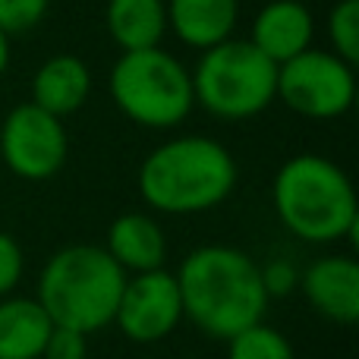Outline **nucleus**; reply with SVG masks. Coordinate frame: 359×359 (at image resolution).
Segmentation results:
<instances>
[{
    "instance_id": "nucleus-7",
    "label": "nucleus",
    "mask_w": 359,
    "mask_h": 359,
    "mask_svg": "<svg viewBox=\"0 0 359 359\" xmlns=\"http://www.w3.org/2000/svg\"><path fill=\"white\" fill-rule=\"evenodd\" d=\"M278 98L309 120H337L356 101V73L334 50L309 48L278 67Z\"/></svg>"
},
{
    "instance_id": "nucleus-2",
    "label": "nucleus",
    "mask_w": 359,
    "mask_h": 359,
    "mask_svg": "<svg viewBox=\"0 0 359 359\" xmlns=\"http://www.w3.org/2000/svg\"><path fill=\"white\" fill-rule=\"evenodd\" d=\"M271 205L278 221L303 243L328 246L356 236V189L347 170L322 155H297L280 164L271 183Z\"/></svg>"
},
{
    "instance_id": "nucleus-5",
    "label": "nucleus",
    "mask_w": 359,
    "mask_h": 359,
    "mask_svg": "<svg viewBox=\"0 0 359 359\" xmlns=\"http://www.w3.org/2000/svg\"><path fill=\"white\" fill-rule=\"evenodd\" d=\"M189 79L196 104L221 120H249L278 98V63L249 38H227L202 50Z\"/></svg>"
},
{
    "instance_id": "nucleus-23",
    "label": "nucleus",
    "mask_w": 359,
    "mask_h": 359,
    "mask_svg": "<svg viewBox=\"0 0 359 359\" xmlns=\"http://www.w3.org/2000/svg\"><path fill=\"white\" fill-rule=\"evenodd\" d=\"M6 67H10V35L0 32V76L6 73Z\"/></svg>"
},
{
    "instance_id": "nucleus-3",
    "label": "nucleus",
    "mask_w": 359,
    "mask_h": 359,
    "mask_svg": "<svg viewBox=\"0 0 359 359\" xmlns=\"http://www.w3.org/2000/svg\"><path fill=\"white\" fill-rule=\"evenodd\" d=\"M236 161L217 139L180 136L158 145L139 168V196L161 215H202L227 202Z\"/></svg>"
},
{
    "instance_id": "nucleus-13",
    "label": "nucleus",
    "mask_w": 359,
    "mask_h": 359,
    "mask_svg": "<svg viewBox=\"0 0 359 359\" xmlns=\"http://www.w3.org/2000/svg\"><path fill=\"white\" fill-rule=\"evenodd\" d=\"M168 29L183 44L208 50L233 38L240 0H168Z\"/></svg>"
},
{
    "instance_id": "nucleus-8",
    "label": "nucleus",
    "mask_w": 359,
    "mask_h": 359,
    "mask_svg": "<svg viewBox=\"0 0 359 359\" xmlns=\"http://www.w3.org/2000/svg\"><path fill=\"white\" fill-rule=\"evenodd\" d=\"M69 139L60 117L35 107L32 101L16 104L0 126V158L19 180L41 183L60 174L67 164Z\"/></svg>"
},
{
    "instance_id": "nucleus-10",
    "label": "nucleus",
    "mask_w": 359,
    "mask_h": 359,
    "mask_svg": "<svg viewBox=\"0 0 359 359\" xmlns=\"http://www.w3.org/2000/svg\"><path fill=\"white\" fill-rule=\"evenodd\" d=\"M299 293L306 303L334 325L359 322V262L353 255H322L299 271Z\"/></svg>"
},
{
    "instance_id": "nucleus-9",
    "label": "nucleus",
    "mask_w": 359,
    "mask_h": 359,
    "mask_svg": "<svg viewBox=\"0 0 359 359\" xmlns=\"http://www.w3.org/2000/svg\"><path fill=\"white\" fill-rule=\"evenodd\" d=\"M183 322V303L174 271L155 268L142 274H126L114 325L133 344H158L170 337Z\"/></svg>"
},
{
    "instance_id": "nucleus-6",
    "label": "nucleus",
    "mask_w": 359,
    "mask_h": 359,
    "mask_svg": "<svg viewBox=\"0 0 359 359\" xmlns=\"http://www.w3.org/2000/svg\"><path fill=\"white\" fill-rule=\"evenodd\" d=\"M111 98L145 130H170L196 107L189 69L164 48L126 50L111 69Z\"/></svg>"
},
{
    "instance_id": "nucleus-18",
    "label": "nucleus",
    "mask_w": 359,
    "mask_h": 359,
    "mask_svg": "<svg viewBox=\"0 0 359 359\" xmlns=\"http://www.w3.org/2000/svg\"><path fill=\"white\" fill-rule=\"evenodd\" d=\"M328 38L334 54L356 67L359 60V0H337L328 13Z\"/></svg>"
},
{
    "instance_id": "nucleus-4",
    "label": "nucleus",
    "mask_w": 359,
    "mask_h": 359,
    "mask_svg": "<svg viewBox=\"0 0 359 359\" xmlns=\"http://www.w3.org/2000/svg\"><path fill=\"white\" fill-rule=\"evenodd\" d=\"M123 284L126 271L104 246L76 243L44 262L35 299L57 328H73L88 337L114 325Z\"/></svg>"
},
{
    "instance_id": "nucleus-16",
    "label": "nucleus",
    "mask_w": 359,
    "mask_h": 359,
    "mask_svg": "<svg viewBox=\"0 0 359 359\" xmlns=\"http://www.w3.org/2000/svg\"><path fill=\"white\" fill-rule=\"evenodd\" d=\"M107 35L120 50L158 48L168 32V10L164 0H107L104 10Z\"/></svg>"
},
{
    "instance_id": "nucleus-19",
    "label": "nucleus",
    "mask_w": 359,
    "mask_h": 359,
    "mask_svg": "<svg viewBox=\"0 0 359 359\" xmlns=\"http://www.w3.org/2000/svg\"><path fill=\"white\" fill-rule=\"evenodd\" d=\"M50 0H0V32L19 35L44 19Z\"/></svg>"
},
{
    "instance_id": "nucleus-11",
    "label": "nucleus",
    "mask_w": 359,
    "mask_h": 359,
    "mask_svg": "<svg viewBox=\"0 0 359 359\" xmlns=\"http://www.w3.org/2000/svg\"><path fill=\"white\" fill-rule=\"evenodd\" d=\"M316 35V19L312 10L299 0H271L252 19V35L249 41L262 50L271 63H287L297 54L312 48Z\"/></svg>"
},
{
    "instance_id": "nucleus-14",
    "label": "nucleus",
    "mask_w": 359,
    "mask_h": 359,
    "mask_svg": "<svg viewBox=\"0 0 359 359\" xmlns=\"http://www.w3.org/2000/svg\"><path fill=\"white\" fill-rule=\"evenodd\" d=\"M88 92H92V73L86 60L73 54L48 57L32 79V104L60 120L79 111L88 101Z\"/></svg>"
},
{
    "instance_id": "nucleus-17",
    "label": "nucleus",
    "mask_w": 359,
    "mask_h": 359,
    "mask_svg": "<svg viewBox=\"0 0 359 359\" xmlns=\"http://www.w3.org/2000/svg\"><path fill=\"white\" fill-rule=\"evenodd\" d=\"M227 359H297V353L287 334L265 322H255L227 341Z\"/></svg>"
},
{
    "instance_id": "nucleus-22",
    "label": "nucleus",
    "mask_w": 359,
    "mask_h": 359,
    "mask_svg": "<svg viewBox=\"0 0 359 359\" xmlns=\"http://www.w3.org/2000/svg\"><path fill=\"white\" fill-rule=\"evenodd\" d=\"M88 356V337L73 328H57L48 334V344L41 350V359H86Z\"/></svg>"
},
{
    "instance_id": "nucleus-21",
    "label": "nucleus",
    "mask_w": 359,
    "mask_h": 359,
    "mask_svg": "<svg viewBox=\"0 0 359 359\" xmlns=\"http://www.w3.org/2000/svg\"><path fill=\"white\" fill-rule=\"evenodd\" d=\"M25 271V255L22 246L13 240L6 230H0V299L13 297Z\"/></svg>"
},
{
    "instance_id": "nucleus-20",
    "label": "nucleus",
    "mask_w": 359,
    "mask_h": 359,
    "mask_svg": "<svg viewBox=\"0 0 359 359\" xmlns=\"http://www.w3.org/2000/svg\"><path fill=\"white\" fill-rule=\"evenodd\" d=\"M259 278L268 299L290 297L293 290H299V268L290 259H268L265 265H259Z\"/></svg>"
},
{
    "instance_id": "nucleus-12",
    "label": "nucleus",
    "mask_w": 359,
    "mask_h": 359,
    "mask_svg": "<svg viewBox=\"0 0 359 359\" xmlns=\"http://www.w3.org/2000/svg\"><path fill=\"white\" fill-rule=\"evenodd\" d=\"M104 249L126 274L155 271V268H164V259H168V240H164L161 224L142 211L120 215L107 230Z\"/></svg>"
},
{
    "instance_id": "nucleus-15",
    "label": "nucleus",
    "mask_w": 359,
    "mask_h": 359,
    "mask_svg": "<svg viewBox=\"0 0 359 359\" xmlns=\"http://www.w3.org/2000/svg\"><path fill=\"white\" fill-rule=\"evenodd\" d=\"M54 322L35 297L0 299V359H41Z\"/></svg>"
},
{
    "instance_id": "nucleus-24",
    "label": "nucleus",
    "mask_w": 359,
    "mask_h": 359,
    "mask_svg": "<svg viewBox=\"0 0 359 359\" xmlns=\"http://www.w3.org/2000/svg\"><path fill=\"white\" fill-rule=\"evenodd\" d=\"M177 359H202V356H177Z\"/></svg>"
},
{
    "instance_id": "nucleus-1",
    "label": "nucleus",
    "mask_w": 359,
    "mask_h": 359,
    "mask_svg": "<svg viewBox=\"0 0 359 359\" xmlns=\"http://www.w3.org/2000/svg\"><path fill=\"white\" fill-rule=\"evenodd\" d=\"M183 318L211 341H230L262 322L271 299L259 278V262L233 246H198L174 271Z\"/></svg>"
}]
</instances>
